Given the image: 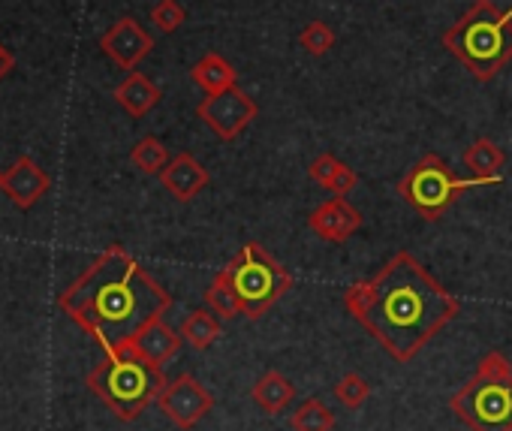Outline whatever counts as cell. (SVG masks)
<instances>
[{
	"instance_id": "cell-1",
	"label": "cell",
	"mask_w": 512,
	"mask_h": 431,
	"mask_svg": "<svg viewBox=\"0 0 512 431\" xmlns=\"http://www.w3.org/2000/svg\"><path fill=\"white\" fill-rule=\"evenodd\" d=\"M344 308L404 365L458 317L461 302L413 254L398 251L374 278L344 290Z\"/></svg>"
},
{
	"instance_id": "cell-2",
	"label": "cell",
	"mask_w": 512,
	"mask_h": 431,
	"mask_svg": "<svg viewBox=\"0 0 512 431\" xmlns=\"http://www.w3.org/2000/svg\"><path fill=\"white\" fill-rule=\"evenodd\" d=\"M58 308L103 350H112L163 320L172 296L121 245H112L58 296Z\"/></svg>"
},
{
	"instance_id": "cell-3",
	"label": "cell",
	"mask_w": 512,
	"mask_h": 431,
	"mask_svg": "<svg viewBox=\"0 0 512 431\" xmlns=\"http://www.w3.org/2000/svg\"><path fill=\"white\" fill-rule=\"evenodd\" d=\"M443 49L476 82H491L512 61V7L500 10L494 0H476L473 10L443 34Z\"/></svg>"
},
{
	"instance_id": "cell-4",
	"label": "cell",
	"mask_w": 512,
	"mask_h": 431,
	"mask_svg": "<svg viewBox=\"0 0 512 431\" xmlns=\"http://www.w3.org/2000/svg\"><path fill=\"white\" fill-rule=\"evenodd\" d=\"M166 383L169 380L163 377V368L148 362L133 347V341L106 350V359L97 362L94 371L88 374V389L121 422H133L151 401L160 398Z\"/></svg>"
},
{
	"instance_id": "cell-5",
	"label": "cell",
	"mask_w": 512,
	"mask_h": 431,
	"mask_svg": "<svg viewBox=\"0 0 512 431\" xmlns=\"http://www.w3.org/2000/svg\"><path fill=\"white\" fill-rule=\"evenodd\" d=\"M449 407L470 431H512V365L506 356L488 350L473 377L452 392Z\"/></svg>"
},
{
	"instance_id": "cell-6",
	"label": "cell",
	"mask_w": 512,
	"mask_h": 431,
	"mask_svg": "<svg viewBox=\"0 0 512 431\" xmlns=\"http://www.w3.org/2000/svg\"><path fill=\"white\" fill-rule=\"evenodd\" d=\"M503 178L497 175V178H458L452 169H449V163L440 157V154H422L407 172H404V178L398 181V193H401V199L419 214L422 221H428V224H434V221H440L443 214L452 208V202L464 193V190H470V187H491V184H500Z\"/></svg>"
},
{
	"instance_id": "cell-7",
	"label": "cell",
	"mask_w": 512,
	"mask_h": 431,
	"mask_svg": "<svg viewBox=\"0 0 512 431\" xmlns=\"http://www.w3.org/2000/svg\"><path fill=\"white\" fill-rule=\"evenodd\" d=\"M229 284L238 293L241 311L247 320H260L263 314H269L272 305H278L287 290L293 287L290 272L269 257L256 242H247L226 266H223Z\"/></svg>"
},
{
	"instance_id": "cell-8",
	"label": "cell",
	"mask_w": 512,
	"mask_h": 431,
	"mask_svg": "<svg viewBox=\"0 0 512 431\" xmlns=\"http://www.w3.org/2000/svg\"><path fill=\"white\" fill-rule=\"evenodd\" d=\"M196 115L199 121L208 124L214 136H220L223 142H232L256 121L260 106L253 103V97L244 94V88L232 85L220 94H205V100L196 106Z\"/></svg>"
},
{
	"instance_id": "cell-9",
	"label": "cell",
	"mask_w": 512,
	"mask_h": 431,
	"mask_svg": "<svg viewBox=\"0 0 512 431\" xmlns=\"http://www.w3.org/2000/svg\"><path fill=\"white\" fill-rule=\"evenodd\" d=\"M163 416L178 425L181 431L193 428L196 422H202L211 410H214V395L193 377V374H178L175 380H169L157 398Z\"/></svg>"
},
{
	"instance_id": "cell-10",
	"label": "cell",
	"mask_w": 512,
	"mask_h": 431,
	"mask_svg": "<svg viewBox=\"0 0 512 431\" xmlns=\"http://www.w3.org/2000/svg\"><path fill=\"white\" fill-rule=\"evenodd\" d=\"M100 49L106 58H112V64H118L121 70L133 73L154 49V37L133 19L124 16L118 19L103 37H100Z\"/></svg>"
},
{
	"instance_id": "cell-11",
	"label": "cell",
	"mask_w": 512,
	"mask_h": 431,
	"mask_svg": "<svg viewBox=\"0 0 512 431\" xmlns=\"http://www.w3.org/2000/svg\"><path fill=\"white\" fill-rule=\"evenodd\" d=\"M0 190L16 208L28 211L52 190V178L34 157H19L7 172H0Z\"/></svg>"
},
{
	"instance_id": "cell-12",
	"label": "cell",
	"mask_w": 512,
	"mask_h": 431,
	"mask_svg": "<svg viewBox=\"0 0 512 431\" xmlns=\"http://www.w3.org/2000/svg\"><path fill=\"white\" fill-rule=\"evenodd\" d=\"M308 227L311 233H317L323 242H332V245H341L347 242L359 227H362V214L356 205L347 202V196H332L329 202L317 205L308 218Z\"/></svg>"
},
{
	"instance_id": "cell-13",
	"label": "cell",
	"mask_w": 512,
	"mask_h": 431,
	"mask_svg": "<svg viewBox=\"0 0 512 431\" xmlns=\"http://www.w3.org/2000/svg\"><path fill=\"white\" fill-rule=\"evenodd\" d=\"M208 181H211L208 169H205V166L190 154V151L175 154V157L166 163V169L160 172V184H163V190H166V193H172V199H178V202H190V199H196V196L208 187Z\"/></svg>"
},
{
	"instance_id": "cell-14",
	"label": "cell",
	"mask_w": 512,
	"mask_h": 431,
	"mask_svg": "<svg viewBox=\"0 0 512 431\" xmlns=\"http://www.w3.org/2000/svg\"><path fill=\"white\" fill-rule=\"evenodd\" d=\"M181 344H184L181 332L172 329L166 320H154L151 326H145V329L133 338V347H136L148 362H154V365H160V368L181 350Z\"/></svg>"
},
{
	"instance_id": "cell-15",
	"label": "cell",
	"mask_w": 512,
	"mask_h": 431,
	"mask_svg": "<svg viewBox=\"0 0 512 431\" xmlns=\"http://www.w3.org/2000/svg\"><path fill=\"white\" fill-rule=\"evenodd\" d=\"M115 100H118V106L127 112V115H133V118H145L160 100H163V91L145 76V73H130L118 88H115Z\"/></svg>"
},
{
	"instance_id": "cell-16",
	"label": "cell",
	"mask_w": 512,
	"mask_h": 431,
	"mask_svg": "<svg viewBox=\"0 0 512 431\" xmlns=\"http://www.w3.org/2000/svg\"><path fill=\"white\" fill-rule=\"evenodd\" d=\"M190 79H193V85H199L205 94H220V91H226V88L238 85V73H235V67H232L223 55H217V52L202 55V58L193 64Z\"/></svg>"
},
{
	"instance_id": "cell-17",
	"label": "cell",
	"mask_w": 512,
	"mask_h": 431,
	"mask_svg": "<svg viewBox=\"0 0 512 431\" xmlns=\"http://www.w3.org/2000/svg\"><path fill=\"white\" fill-rule=\"evenodd\" d=\"M250 395H253V401L260 404L266 413H281V410L290 407V401L296 395V386L281 371H266L260 380L253 383Z\"/></svg>"
},
{
	"instance_id": "cell-18",
	"label": "cell",
	"mask_w": 512,
	"mask_h": 431,
	"mask_svg": "<svg viewBox=\"0 0 512 431\" xmlns=\"http://www.w3.org/2000/svg\"><path fill=\"white\" fill-rule=\"evenodd\" d=\"M181 338L193 347V350H208L217 338H220V320L214 317V311L196 308L184 317L181 323Z\"/></svg>"
},
{
	"instance_id": "cell-19",
	"label": "cell",
	"mask_w": 512,
	"mask_h": 431,
	"mask_svg": "<svg viewBox=\"0 0 512 431\" xmlns=\"http://www.w3.org/2000/svg\"><path fill=\"white\" fill-rule=\"evenodd\" d=\"M503 151L491 142V139H476L467 151H464V166L479 175V178H497L503 169Z\"/></svg>"
},
{
	"instance_id": "cell-20",
	"label": "cell",
	"mask_w": 512,
	"mask_h": 431,
	"mask_svg": "<svg viewBox=\"0 0 512 431\" xmlns=\"http://www.w3.org/2000/svg\"><path fill=\"white\" fill-rule=\"evenodd\" d=\"M205 305H208L220 320H235V317L244 314V311H241V302H238V293H235V287L229 284V278H226L223 269H220V272L214 275V281L208 284V290H205Z\"/></svg>"
},
{
	"instance_id": "cell-21",
	"label": "cell",
	"mask_w": 512,
	"mask_h": 431,
	"mask_svg": "<svg viewBox=\"0 0 512 431\" xmlns=\"http://www.w3.org/2000/svg\"><path fill=\"white\" fill-rule=\"evenodd\" d=\"M169 160H172V157H169L166 145H163L157 136H142V139L133 145V151H130V163H133L142 175H160V172L166 169Z\"/></svg>"
},
{
	"instance_id": "cell-22",
	"label": "cell",
	"mask_w": 512,
	"mask_h": 431,
	"mask_svg": "<svg viewBox=\"0 0 512 431\" xmlns=\"http://www.w3.org/2000/svg\"><path fill=\"white\" fill-rule=\"evenodd\" d=\"M290 428L293 431H332L335 428V413L320 398H308V401H302L299 410H293Z\"/></svg>"
},
{
	"instance_id": "cell-23",
	"label": "cell",
	"mask_w": 512,
	"mask_h": 431,
	"mask_svg": "<svg viewBox=\"0 0 512 431\" xmlns=\"http://www.w3.org/2000/svg\"><path fill=\"white\" fill-rule=\"evenodd\" d=\"M299 46H302L308 55L323 58V55H329L332 46H335V31H332L326 22H308V25L302 28V34H299Z\"/></svg>"
},
{
	"instance_id": "cell-24",
	"label": "cell",
	"mask_w": 512,
	"mask_h": 431,
	"mask_svg": "<svg viewBox=\"0 0 512 431\" xmlns=\"http://www.w3.org/2000/svg\"><path fill=\"white\" fill-rule=\"evenodd\" d=\"M335 398L344 404V407H350V410H356V407H362L368 398H371V383L362 377V374H344L338 383H335Z\"/></svg>"
},
{
	"instance_id": "cell-25",
	"label": "cell",
	"mask_w": 512,
	"mask_h": 431,
	"mask_svg": "<svg viewBox=\"0 0 512 431\" xmlns=\"http://www.w3.org/2000/svg\"><path fill=\"white\" fill-rule=\"evenodd\" d=\"M184 19H187V13H184V7L178 4V0H160V4L151 10V22L163 34H175L184 25Z\"/></svg>"
},
{
	"instance_id": "cell-26",
	"label": "cell",
	"mask_w": 512,
	"mask_h": 431,
	"mask_svg": "<svg viewBox=\"0 0 512 431\" xmlns=\"http://www.w3.org/2000/svg\"><path fill=\"white\" fill-rule=\"evenodd\" d=\"M344 160H338L335 154H320L317 160H311V166H308V175L317 181V184H329L332 181V175L338 172V166H341Z\"/></svg>"
},
{
	"instance_id": "cell-27",
	"label": "cell",
	"mask_w": 512,
	"mask_h": 431,
	"mask_svg": "<svg viewBox=\"0 0 512 431\" xmlns=\"http://www.w3.org/2000/svg\"><path fill=\"white\" fill-rule=\"evenodd\" d=\"M356 184H359L356 169H350L347 163H341V166H338V172L332 175V181L326 184V190H329V193H335V196H347Z\"/></svg>"
},
{
	"instance_id": "cell-28",
	"label": "cell",
	"mask_w": 512,
	"mask_h": 431,
	"mask_svg": "<svg viewBox=\"0 0 512 431\" xmlns=\"http://www.w3.org/2000/svg\"><path fill=\"white\" fill-rule=\"evenodd\" d=\"M16 67V58L10 55V49H4V43H0V82H4Z\"/></svg>"
}]
</instances>
